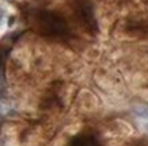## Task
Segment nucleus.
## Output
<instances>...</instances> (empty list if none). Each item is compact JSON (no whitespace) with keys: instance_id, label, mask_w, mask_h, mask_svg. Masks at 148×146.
<instances>
[{"instance_id":"obj_1","label":"nucleus","mask_w":148,"mask_h":146,"mask_svg":"<svg viewBox=\"0 0 148 146\" xmlns=\"http://www.w3.org/2000/svg\"><path fill=\"white\" fill-rule=\"evenodd\" d=\"M133 112L143 119H148V107H137V108H135Z\"/></svg>"},{"instance_id":"obj_2","label":"nucleus","mask_w":148,"mask_h":146,"mask_svg":"<svg viewBox=\"0 0 148 146\" xmlns=\"http://www.w3.org/2000/svg\"><path fill=\"white\" fill-rule=\"evenodd\" d=\"M14 22H15V16H10V19H8V27L12 26Z\"/></svg>"},{"instance_id":"obj_3","label":"nucleus","mask_w":148,"mask_h":146,"mask_svg":"<svg viewBox=\"0 0 148 146\" xmlns=\"http://www.w3.org/2000/svg\"><path fill=\"white\" fill-rule=\"evenodd\" d=\"M1 16H3V12L0 11V20H1Z\"/></svg>"},{"instance_id":"obj_4","label":"nucleus","mask_w":148,"mask_h":146,"mask_svg":"<svg viewBox=\"0 0 148 146\" xmlns=\"http://www.w3.org/2000/svg\"><path fill=\"white\" fill-rule=\"evenodd\" d=\"M145 128H147V131H148V123H147V126H145Z\"/></svg>"}]
</instances>
